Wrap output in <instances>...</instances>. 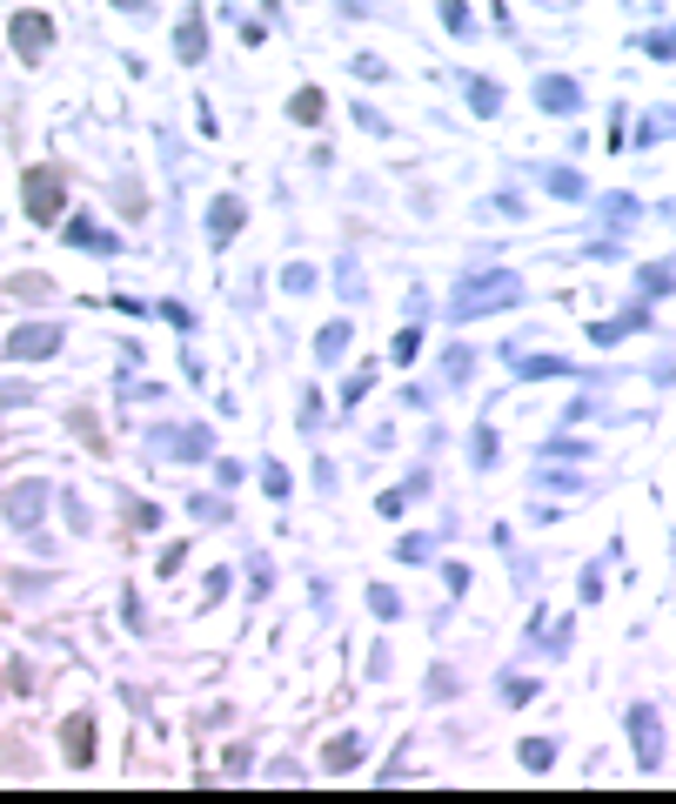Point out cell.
Segmentation results:
<instances>
[{
    "instance_id": "8d00e7d4",
    "label": "cell",
    "mask_w": 676,
    "mask_h": 804,
    "mask_svg": "<svg viewBox=\"0 0 676 804\" xmlns=\"http://www.w3.org/2000/svg\"><path fill=\"white\" fill-rule=\"evenodd\" d=\"M489 215H509L515 221V215H523V195H489Z\"/></svg>"
},
{
    "instance_id": "e0dca14e",
    "label": "cell",
    "mask_w": 676,
    "mask_h": 804,
    "mask_svg": "<svg viewBox=\"0 0 676 804\" xmlns=\"http://www.w3.org/2000/svg\"><path fill=\"white\" fill-rule=\"evenodd\" d=\"M67 242H74V248H94V255H114V248H122V242H114L107 228H94V221H67Z\"/></svg>"
},
{
    "instance_id": "83f0119b",
    "label": "cell",
    "mask_w": 676,
    "mask_h": 804,
    "mask_svg": "<svg viewBox=\"0 0 676 804\" xmlns=\"http://www.w3.org/2000/svg\"><path fill=\"white\" fill-rule=\"evenodd\" d=\"M388 356H395V362H416V356H422V329L409 322L403 335H395V349H388Z\"/></svg>"
},
{
    "instance_id": "ffe728a7",
    "label": "cell",
    "mask_w": 676,
    "mask_h": 804,
    "mask_svg": "<svg viewBox=\"0 0 676 804\" xmlns=\"http://www.w3.org/2000/svg\"><path fill=\"white\" fill-rule=\"evenodd\" d=\"M342 349H348V322H329L322 335H315V362H335Z\"/></svg>"
},
{
    "instance_id": "d4e9b609",
    "label": "cell",
    "mask_w": 676,
    "mask_h": 804,
    "mask_svg": "<svg viewBox=\"0 0 676 804\" xmlns=\"http://www.w3.org/2000/svg\"><path fill=\"white\" fill-rule=\"evenodd\" d=\"M502 704H536V677H502Z\"/></svg>"
},
{
    "instance_id": "ac0fdd59",
    "label": "cell",
    "mask_w": 676,
    "mask_h": 804,
    "mask_svg": "<svg viewBox=\"0 0 676 804\" xmlns=\"http://www.w3.org/2000/svg\"><path fill=\"white\" fill-rule=\"evenodd\" d=\"M289 114H295V122H302V128H315V122H322V114H329V101H322V88H295V101H289Z\"/></svg>"
},
{
    "instance_id": "44dd1931",
    "label": "cell",
    "mask_w": 676,
    "mask_h": 804,
    "mask_svg": "<svg viewBox=\"0 0 676 804\" xmlns=\"http://www.w3.org/2000/svg\"><path fill=\"white\" fill-rule=\"evenodd\" d=\"M636 215H643V202H636V195H603V221L610 228H629Z\"/></svg>"
},
{
    "instance_id": "3957f363",
    "label": "cell",
    "mask_w": 676,
    "mask_h": 804,
    "mask_svg": "<svg viewBox=\"0 0 676 804\" xmlns=\"http://www.w3.org/2000/svg\"><path fill=\"white\" fill-rule=\"evenodd\" d=\"M0 503H8V523H14V529H27V536H41V516H48V503H54V489L27 476V483H14L8 496H0Z\"/></svg>"
},
{
    "instance_id": "74e56055",
    "label": "cell",
    "mask_w": 676,
    "mask_h": 804,
    "mask_svg": "<svg viewBox=\"0 0 676 804\" xmlns=\"http://www.w3.org/2000/svg\"><path fill=\"white\" fill-rule=\"evenodd\" d=\"M536 483L543 489H576V476H563V470H536Z\"/></svg>"
},
{
    "instance_id": "603a6c76",
    "label": "cell",
    "mask_w": 676,
    "mask_h": 804,
    "mask_svg": "<svg viewBox=\"0 0 676 804\" xmlns=\"http://www.w3.org/2000/svg\"><path fill=\"white\" fill-rule=\"evenodd\" d=\"M515 751H523V771H549V764H556V744L549 738H523Z\"/></svg>"
},
{
    "instance_id": "4fadbf2b",
    "label": "cell",
    "mask_w": 676,
    "mask_h": 804,
    "mask_svg": "<svg viewBox=\"0 0 676 804\" xmlns=\"http://www.w3.org/2000/svg\"><path fill=\"white\" fill-rule=\"evenodd\" d=\"M462 101L483 114V122H489V114H502V88L489 81V74H462Z\"/></svg>"
},
{
    "instance_id": "5b68a950",
    "label": "cell",
    "mask_w": 676,
    "mask_h": 804,
    "mask_svg": "<svg viewBox=\"0 0 676 804\" xmlns=\"http://www.w3.org/2000/svg\"><path fill=\"white\" fill-rule=\"evenodd\" d=\"M8 34H14V54H21V61H41V54L54 48V21H48V14H14Z\"/></svg>"
},
{
    "instance_id": "5bb4252c",
    "label": "cell",
    "mask_w": 676,
    "mask_h": 804,
    "mask_svg": "<svg viewBox=\"0 0 676 804\" xmlns=\"http://www.w3.org/2000/svg\"><path fill=\"white\" fill-rule=\"evenodd\" d=\"M362 731H342V738H329V751H322V771H355L362 764Z\"/></svg>"
},
{
    "instance_id": "8fae6325",
    "label": "cell",
    "mask_w": 676,
    "mask_h": 804,
    "mask_svg": "<svg viewBox=\"0 0 676 804\" xmlns=\"http://www.w3.org/2000/svg\"><path fill=\"white\" fill-rule=\"evenodd\" d=\"M509 369L523 375V382H556V375H583L576 362H563V356H515L509 349Z\"/></svg>"
},
{
    "instance_id": "d590c367",
    "label": "cell",
    "mask_w": 676,
    "mask_h": 804,
    "mask_svg": "<svg viewBox=\"0 0 676 804\" xmlns=\"http://www.w3.org/2000/svg\"><path fill=\"white\" fill-rule=\"evenodd\" d=\"M443 27H456V34H469V8H462V0H443Z\"/></svg>"
},
{
    "instance_id": "7402d4cb",
    "label": "cell",
    "mask_w": 676,
    "mask_h": 804,
    "mask_svg": "<svg viewBox=\"0 0 676 804\" xmlns=\"http://www.w3.org/2000/svg\"><path fill=\"white\" fill-rule=\"evenodd\" d=\"M636 289H643V295H669V289H676V268H669V261H650L643 276H636Z\"/></svg>"
},
{
    "instance_id": "30bf717a",
    "label": "cell",
    "mask_w": 676,
    "mask_h": 804,
    "mask_svg": "<svg viewBox=\"0 0 676 804\" xmlns=\"http://www.w3.org/2000/svg\"><path fill=\"white\" fill-rule=\"evenodd\" d=\"M61 744H67L61 757L74 764V771H81V764H94V717H67V724H61Z\"/></svg>"
},
{
    "instance_id": "d6a6232c",
    "label": "cell",
    "mask_w": 676,
    "mask_h": 804,
    "mask_svg": "<svg viewBox=\"0 0 676 804\" xmlns=\"http://www.w3.org/2000/svg\"><path fill=\"white\" fill-rule=\"evenodd\" d=\"M429 698H456V671H449V664L429 671Z\"/></svg>"
},
{
    "instance_id": "7c38bea8",
    "label": "cell",
    "mask_w": 676,
    "mask_h": 804,
    "mask_svg": "<svg viewBox=\"0 0 676 804\" xmlns=\"http://www.w3.org/2000/svg\"><path fill=\"white\" fill-rule=\"evenodd\" d=\"M162 449H168V456H188V463H208V456H215V436H208V430H162Z\"/></svg>"
},
{
    "instance_id": "2e32d148",
    "label": "cell",
    "mask_w": 676,
    "mask_h": 804,
    "mask_svg": "<svg viewBox=\"0 0 676 804\" xmlns=\"http://www.w3.org/2000/svg\"><path fill=\"white\" fill-rule=\"evenodd\" d=\"M536 175H543V188H549V195H556V202H583V195H589V188H583V175H576V168H536Z\"/></svg>"
},
{
    "instance_id": "1f68e13d",
    "label": "cell",
    "mask_w": 676,
    "mask_h": 804,
    "mask_svg": "<svg viewBox=\"0 0 676 804\" xmlns=\"http://www.w3.org/2000/svg\"><path fill=\"white\" fill-rule=\"evenodd\" d=\"M369 610H375V617H395V610H403V597L382 590V584H369Z\"/></svg>"
},
{
    "instance_id": "9a60e30c",
    "label": "cell",
    "mask_w": 676,
    "mask_h": 804,
    "mask_svg": "<svg viewBox=\"0 0 676 804\" xmlns=\"http://www.w3.org/2000/svg\"><path fill=\"white\" fill-rule=\"evenodd\" d=\"M175 54H181L188 67H194V61L208 54V27H202V14H188V21L175 27Z\"/></svg>"
},
{
    "instance_id": "f35d334b",
    "label": "cell",
    "mask_w": 676,
    "mask_h": 804,
    "mask_svg": "<svg viewBox=\"0 0 676 804\" xmlns=\"http://www.w3.org/2000/svg\"><path fill=\"white\" fill-rule=\"evenodd\" d=\"M114 8H128V14H148V8H154V0H114Z\"/></svg>"
},
{
    "instance_id": "277c9868",
    "label": "cell",
    "mask_w": 676,
    "mask_h": 804,
    "mask_svg": "<svg viewBox=\"0 0 676 804\" xmlns=\"http://www.w3.org/2000/svg\"><path fill=\"white\" fill-rule=\"evenodd\" d=\"M629 744H636V764L656 771L663 764V724H656V704H629Z\"/></svg>"
},
{
    "instance_id": "7a4b0ae2",
    "label": "cell",
    "mask_w": 676,
    "mask_h": 804,
    "mask_svg": "<svg viewBox=\"0 0 676 804\" xmlns=\"http://www.w3.org/2000/svg\"><path fill=\"white\" fill-rule=\"evenodd\" d=\"M21 202H27V215L41 221V228H54V221H61V208H67V181H61V168H27Z\"/></svg>"
},
{
    "instance_id": "836d02e7",
    "label": "cell",
    "mask_w": 676,
    "mask_h": 804,
    "mask_svg": "<svg viewBox=\"0 0 676 804\" xmlns=\"http://www.w3.org/2000/svg\"><path fill=\"white\" fill-rule=\"evenodd\" d=\"M221 516H228L221 496H194V523H221Z\"/></svg>"
},
{
    "instance_id": "9c48e42d",
    "label": "cell",
    "mask_w": 676,
    "mask_h": 804,
    "mask_svg": "<svg viewBox=\"0 0 676 804\" xmlns=\"http://www.w3.org/2000/svg\"><path fill=\"white\" fill-rule=\"evenodd\" d=\"M636 329H650V309H643V302H629V309L610 316V322H589V342H603V349H610V342H623V335H636Z\"/></svg>"
},
{
    "instance_id": "52a82bcc",
    "label": "cell",
    "mask_w": 676,
    "mask_h": 804,
    "mask_svg": "<svg viewBox=\"0 0 676 804\" xmlns=\"http://www.w3.org/2000/svg\"><path fill=\"white\" fill-rule=\"evenodd\" d=\"M54 349H61V329H54V322H21V329L8 335V356H21V362H27V356H54Z\"/></svg>"
},
{
    "instance_id": "f1b7e54d",
    "label": "cell",
    "mask_w": 676,
    "mask_h": 804,
    "mask_svg": "<svg viewBox=\"0 0 676 804\" xmlns=\"http://www.w3.org/2000/svg\"><path fill=\"white\" fill-rule=\"evenodd\" d=\"M395 557H403V563H429L435 544H429V536H403V544H395Z\"/></svg>"
},
{
    "instance_id": "cb8c5ba5",
    "label": "cell",
    "mask_w": 676,
    "mask_h": 804,
    "mask_svg": "<svg viewBox=\"0 0 676 804\" xmlns=\"http://www.w3.org/2000/svg\"><path fill=\"white\" fill-rule=\"evenodd\" d=\"M469 463H475V470H489V463H496V430H489V423L469 436Z\"/></svg>"
},
{
    "instance_id": "484cf974",
    "label": "cell",
    "mask_w": 676,
    "mask_h": 804,
    "mask_svg": "<svg viewBox=\"0 0 676 804\" xmlns=\"http://www.w3.org/2000/svg\"><path fill=\"white\" fill-rule=\"evenodd\" d=\"M262 489L275 496V503H289V489H295V483H289V470H282V463H262Z\"/></svg>"
},
{
    "instance_id": "6da1fadb",
    "label": "cell",
    "mask_w": 676,
    "mask_h": 804,
    "mask_svg": "<svg viewBox=\"0 0 676 804\" xmlns=\"http://www.w3.org/2000/svg\"><path fill=\"white\" fill-rule=\"evenodd\" d=\"M449 302H456V322H475V316H489V309L523 302V276H515V268H469Z\"/></svg>"
},
{
    "instance_id": "8992f818",
    "label": "cell",
    "mask_w": 676,
    "mask_h": 804,
    "mask_svg": "<svg viewBox=\"0 0 676 804\" xmlns=\"http://www.w3.org/2000/svg\"><path fill=\"white\" fill-rule=\"evenodd\" d=\"M242 221H248V202H242V195H215V202H208V242L228 248L234 235H242Z\"/></svg>"
},
{
    "instance_id": "e575fe53",
    "label": "cell",
    "mask_w": 676,
    "mask_h": 804,
    "mask_svg": "<svg viewBox=\"0 0 676 804\" xmlns=\"http://www.w3.org/2000/svg\"><path fill=\"white\" fill-rule=\"evenodd\" d=\"M282 289H289V295H308V289H315V268H289Z\"/></svg>"
},
{
    "instance_id": "4dcf8cb0",
    "label": "cell",
    "mask_w": 676,
    "mask_h": 804,
    "mask_svg": "<svg viewBox=\"0 0 676 804\" xmlns=\"http://www.w3.org/2000/svg\"><path fill=\"white\" fill-rule=\"evenodd\" d=\"M643 54H656V61H676V27H663V34H643Z\"/></svg>"
},
{
    "instance_id": "ba28073f",
    "label": "cell",
    "mask_w": 676,
    "mask_h": 804,
    "mask_svg": "<svg viewBox=\"0 0 676 804\" xmlns=\"http://www.w3.org/2000/svg\"><path fill=\"white\" fill-rule=\"evenodd\" d=\"M536 107L543 114H576L583 107V88L570 81V74H543V81H536Z\"/></svg>"
},
{
    "instance_id": "f546056e",
    "label": "cell",
    "mask_w": 676,
    "mask_h": 804,
    "mask_svg": "<svg viewBox=\"0 0 676 804\" xmlns=\"http://www.w3.org/2000/svg\"><path fill=\"white\" fill-rule=\"evenodd\" d=\"M443 375H449V382H469V375H475V356H469V349H449V356H443Z\"/></svg>"
},
{
    "instance_id": "d6986e66",
    "label": "cell",
    "mask_w": 676,
    "mask_h": 804,
    "mask_svg": "<svg viewBox=\"0 0 676 804\" xmlns=\"http://www.w3.org/2000/svg\"><path fill=\"white\" fill-rule=\"evenodd\" d=\"M536 637H543V650H556V658H563V650L576 643V624H570V617H556V624H543V617H536Z\"/></svg>"
},
{
    "instance_id": "4316f807",
    "label": "cell",
    "mask_w": 676,
    "mask_h": 804,
    "mask_svg": "<svg viewBox=\"0 0 676 804\" xmlns=\"http://www.w3.org/2000/svg\"><path fill=\"white\" fill-rule=\"evenodd\" d=\"M369 390H375V369H355V375H348V382H342V403H348V409H355V403H362V396H369Z\"/></svg>"
}]
</instances>
